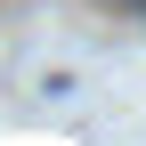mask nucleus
Returning a JSON list of instances; mask_svg holds the SVG:
<instances>
[{
  "label": "nucleus",
  "mask_w": 146,
  "mask_h": 146,
  "mask_svg": "<svg viewBox=\"0 0 146 146\" xmlns=\"http://www.w3.org/2000/svg\"><path fill=\"white\" fill-rule=\"evenodd\" d=\"M130 8H138V16H146V0H130Z\"/></svg>",
  "instance_id": "nucleus-1"
}]
</instances>
